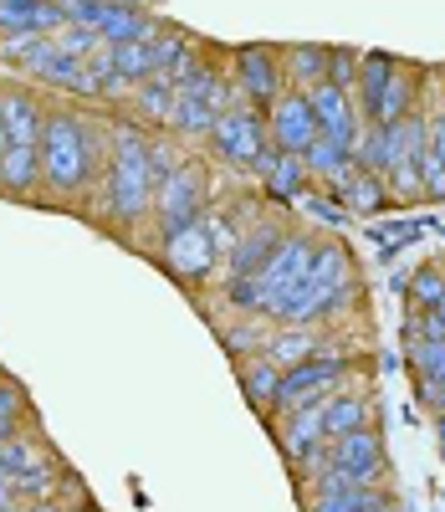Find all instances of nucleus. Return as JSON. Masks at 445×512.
<instances>
[{"instance_id":"nucleus-1","label":"nucleus","mask_w":445,"mask_h":512,"mask_svg":"<svg viewBox=\"0 0 445 512\" xmlns=\"http://www.w3.org/2000/svg\"><path fill=\"white\" fill-rule=\"evenodd\" d=\"M108 159V128L82 108H47L41 123V195L47 200H87Z\"/></svg>"},{"instance_id":"nucleus-2","label":"nucleus","mask_w":445,"mask_h":512,"mask_svg":"<svg viewBox=\"0 0 445 512\" xmlns=\"http://www.w3.org/2000/svg\"><path fill=\"white\" fill-rule=\"evenodd\" d=\"M154 210L149 134L139 123H108V159L98 175V221L118 236H133Z\"/></svg>"},{"instance_id":"nucleus-3","label":"nucleus","mask_w":445,"mask_h":512,"mask_svg":"<svg viewBox=\"0 0 445 512\" xmlns=\"http://www.w3.org/2000/svg\"><path fill=\"white\" fill-rule=\"evenodd\" d=\"M353 369H364V359H343V354H313V359H302V364H292V369H282V379H277V395H272V415L266 420H277V415H292V410H302V405H318V400H328L333 390H343V379L353 374Z\"/></svg>"},{"instance_id":"nucleus-4","label":"nucleus","mask_w":445,"mask_h":512,"mask_svg":"<svg viewBox=\"0 0 445 512\" xmlns=\"http://www.w3.org/2000/svg\"><path fill=\"white\" fill-rule=\"evenodd\" d=\"M205 200H210V180H205V164L200 159H180L169 175L154 185V210L149 221L159 226V236L169 241L174 231H185L205 216Z\"/></svg>"},{"instance_id":"nucleus-5","label":"nucleus","mask_w":445,"mask_h":512,"mask_svg":"<svg viewBox=\"0 0 445 512\" xmlns=\"http://www.w3.org/2000/svg\"><path fill=\"white\" fill-rule=\"evenodd\" d=\"M210 149L226 159V164H236V169H256V159L272 149L266 144V118H261V108H251V103H241V108H226L215 123H210Z\"/></svg>"},{"instance_id":"nucleus-6","label":"nucleus","mask_w":445,"mask_h":512,"mask_svg":"<svg viewBox=\"0 0 445 512\" xmlns=\"http://www.w3.org/2000/svg\"><path fill=\"white\" fill-rule=\"evenodd\" d=\"M307 262H313V236L307 231H282V241L272 246V256H266L261 272H256V282H261V318L307 277Z\"/></svg>"},{"instance_id":"nucleus-7","label":"nucleus","mask_w":445,"mask_h":512,"mask_svg":"<svg viewBox=\"0 0 445 512\" xmlns=\"http://www.w3.org/2000/svg\"><path fill=\"white\" fill-rule=\"evenodd\" d=\"M159 262H164V272H169L174 282H185V287L205 282V277L215 272V262H220V246H215V231H210V221L200 216L195 226L174 231V236L159 246Z\"/></svg>"},{"instance_id":"nucleus-8","label":"nucleus","mask_w":445,"mask_h":512,"mask_svg":"<svg viewBox=\"0 0 445 512\" xmlns=\"http://www.w3.org/2000/svg\"><path fill=\"white\" fill-rule=\"evenodd\" d=\"M272 425H277V446H282V456L297 466V477L307 482V477H313L318 466L328 461L323 410H318V405H302V410H292V415H277Z\"/></svg>"},{"instance_id":"nucleus-9","label":"nucleus","mask_w":445,"mask_h":512,"mask_svg":"<svg viewBox=\"0 0 445 512\" xmlns=\"http://www.w3.org/2000/svg\"><path fill=\"white\" fill-rule=\"evenodd\" d=\"M261 118H266V144L282 149V154H302L318 139V118H313V108H307L302 88H282L261 108Z\"/></svg>"},{"instance_id":"nucleus-10","label":"nucleus","mask_w":445,"mask_h":512,"mask_svg":"<svg viewBox=\"0 0 445 512\" xmlns=\"http://www.w3.org/2000/svg\"><path fill=\"white\" fill-rule=\"evenodd\" d=\"M231 67H236V88L246 93V103H251V108H266V103H272V98L287 88V77H282V57H277L272 47H236Z\"/></svg>"},{"instance_id":"nucleus-11","label":"nucleus","mask_w":445,"mask_h":512,"mask_svg":"<svg viewBox=\"0 0 445 512\" xmlns=\"http://www.w3.org/2000/svg\"><path fill=\"white\" fill-rule=\"evenodd\" d=\"M302 98H307V108H313V118H318V134H333V139H343L353 149V139L364 134L359 113H353V98L343 88H333V82H313V88H302Z\"/></svg>"},{"instance_id":"nucleus-12","label":"nucleus","mask_w":445,"mask_h":512,"mask_svg":"<svg viewBox=\"0 0 445 512\" xmlns=\"http://www.w3.org/2000/svg\"><path fill=\"white\" fill-rule=\"evenodd\" d=\"M256 175H261V190H266V200H272V205H297L307 195V185H313L302 154H282V149H266L256 159Z\"/></svg>"},{"instance_id":"nucleus-13","label":"nucleus","mask_w":445,"mask_h":512,"mask_svg":"<svg viewBox=\"0 0 445 512\" xmlns=\"http://www.w3.org/2000/svg\"><path fill=\"white\" fill-rule=\"evenodd\" d=\"M0 123H6L11 144L41 149V123H47V103L31 88H0Z\"/></svg>"},{"instance_id":"nucleus-14","label":"nucleus","mask_w":445,"mask_h":512,"mask_svg":"<svg viewBox=\"0 0 445 512\" xmlns=\"http://www.w3.org/2000/svg\"><path fill=\"white\" fill-rule=\"evenodd\" d=\"M318 410H323V436H328V441L374 425V400L359 395V390H333L328 400H318Z\"/></svg>"},{"instance_id":"nucleus-15","label":"nucleus","mask_w":445,"mask_h":512,"mask_svg":"<svg viewBox=\"0 0 445 512\" xmlns=\"http://www.w3.org/2000/svg\"><path fill=\"white\" fill-rule=\"evenodd\" d=\"M0 195H11V200H36L41 195V149L11 144L6 154H0Z\"/></svg>"},{"instance_id":"nucleus-16","label":"nucleus","mask_w":445,"mask_h":512,"mask_svg":"<svg viewBox=\"0 0 445 512\" xmlns=\"http://www.w3.org/2000/svg\"><path fill=\"white\" fill-rule=\"evenodd\" d=\"M420 88H425V72L399 62V67H394V77L384 82V93H379L374 123H399V118H410V113L420 108Z\"/></svg>"},{"instance_id":"nucleus-17","label":"nucleus","mask_w":445,"mask_h":512,"mask_svg":"<svg viewBox=\"0 0 445 512\" xmlns=\"http://www.w3.org/2000/svg\"><path fill=\"white\" fill-rule=\"evenodd\" d=\"M164 26L149 16V11H139V6H108L103 0V16H98V36L108 41V47H128V41H154Z\"/></svg>"},{"instance_id":"nucleus-18","label":"nucleus","mask_w":445,"mask_h":512,"mask_svg":"<svg viewBox=\"0 0 445 512\" xmlns=\"http://www.w3.org/2000/svg\"><path fill=\"white\" fill-rule=\"evenodd\" d=\"M261 354L272 359L277 369H292V364H302V359L323 354V338H318L313 328H302V323H277V328H272V338H266V349H261Z\"/></svg>"},{"instance_id":"nucleus-19","label":"nucleus","mask_w":445,"mask_h":512,"mask_svg":"<svg viewBox=\"0 0 445 512\" xmlns=\"http://www.w3.org/2000/svg\"><path fill=\"white\" fill-rule=\"evenodd\" d=\"M282 231H287V226H277V221H272V226H246V236H236V246L226 251V256H231V262H226L231 277H256L261 262L272 256V246L282 241Z\"/></svg>"},{"instance_id":"nucleus-20","label":"nucleus","mask_w":445,"mask_h":512,"mask_svg":"<svg viewBox=\"0 0 445 512\" xmlns=\"http://www.w3.org/2000/svg\"><path fill=\"white\" fill-rule=\"evenodd\" d=\"M338 200H343L348 216H379L384 205H394L389 190H384V175H369V169H359V164H353L348 180L338 185Z\"/></svg>"},{"instance_id":"nucleus-21","label":"nucleus","mask_w":445,"mask_h":512,"mask_svg":"<svg viewBox=\"0 0 445 512\" xmlns=\"http://www.w3.org/2000/svg\"><path fill=\"white\" fill-rule=\"evenodd\" d=\"M236 374H241V390H246L251 410L266 420V415H272V395H277L282 369H277L272 359H266V354H251V359H236Z\"/></svg>"},{"instance_id":"nucleus-22","label":"nucleus","mask_w":445,"mask_h":512,"mask_svg":"<svg viewBox=\"0 0 445 512\" xmlns=\"http://www.w3.org/2000/svg\"><path fill=\"white\" fill-rule=\"evenodd\" d=\"M128 98H133V113H139L144 123L164 128V123H174V103H180V88H174L169 77H159V72H154V77H144Z\"/></svg>"},{"instance_id":"nucleus-23","label":"nucleus","mask_w":445,"mask_h":512,"mask_svg":"<svg viewBox=\"0 0 445 512\" xmlns=\"http://www.w3.org/2000/svg\"><path fill=\"white\" fill-rule=\"evenodd\" d=\"M389 497V487H328V492H302L307 512H374Z\"/></svg>"},{"instance_id":"nucleus-24","label":"nucleus","mask_w":445,"mask_h":512,"mask_svg":"<svg viewBox=\"0 0 445 512\" xmlns=\"http://www.w3.org/2000/svg\"><path fill=\"white\" fill-rule=\"evenodd\" d=\"M282 57V77L287 88H313V82L328 77V47H287Z\"/></svg>"},{"instance_id":"nucleus-25","label":"nucleus","mask_w":445,"mask_h":512,"mask_svg":"<svg viewBox=\"0 0 445 512\" xmlns=\"http://www.w3.org/2000/svg\"><path fill=\"white\" fill-rule=\"evenodd\" d=\"M266 338H272V333H266L256 318H236V323L220 328V344H226L231 359H251V354H261V349H266Z\"/></svg>"},{"instance_id":"nucleus-26","label":"nucleus","mask_w":445,"mask_h":512,"mask_svg":"<svg viewBox=\"0 0 445 512\" xmlns=\"http://www.w3.org/2000/svg\"><path fill=\"white\" fill-rule=\"evenodd\" d=\"M399 287L410 292V308L425 313V308H435L440 297H445V272H440V267H415L410 282H399Z\"/></svg>"},{"instance_id":"nucleus-27","label":"nucleus","mask_w":445,"mask_h":512,"mask_svg":"<svg viewBox=\"0 0 445 512\" xmlns=\"http://www.w3.org/2000/svg\"><path fill=\"white\" fill-rule=\"evenodd\" d=\"M226 308L236 318H261V282L256 277H226Z\"/></svg>"},{"instance_id":"nucleus-28","label":"nucleus","mask_w":445,"mask_h":512,"mask_svg":"<svg viewBox=\"0 0 445 512\" xmlns=\"http://www.w3.org/2000/svg\"><path fill=\"white\" fill-rule=\"evenodd\" d=\"M21 410H26V395H21V384L0 374V441L21 436Z\"/></svg>"},{"instance_id":"nucleus-29","label":"nucleus","mask_w":445,"mask_h":512,"mask_svg":"<svg viewBox=\"0 0 445 512\" xmlns=\"http://www.w3.org/2000/svg\"><path fill=\"white\" fill-rule=\"evenodd\" d=\"M52 36H36V31H11V36H0V62H11V67H26L41 47H47Z\"/></svg>"},{"instance_id":"nucleus-30","label":"nucleus","mask_w":445,"mask_h":512,"mask_svg":"<svg viewBox=\"0 0 445 512\" xmlns=\"http://www.w3.org/2000/svg\"><path fill=\"white\" fill-rule=\"evenodd\" d=\"M52 41H57V47H62L67 57H82V62H87V57H93V52L103 47V36H98L93 26H72V21H67V26H62Z\"/></svg>"},{"instance_id":"nucleus-31","label":"nucleus","mask_w":445,"mask_h":512,"mask_svg":"<svg viewBox=\"0 0 445 512\" xmlns=\"http://www.w3.org/2000/svg\"><path fill=\"white\" fill-rule=\"evenodd\" d=\"M323 82H333V88L353 93V82H359V52H348V47H328V77H323Z\"/></svg>"},{"instance_id":"nucleus-32","label":"nucleus","mask_w":445,"mask_h":512,"mask_svg":"<svg viewBox=\"0 0 445 512\" xmlns=\"http://www.w3.org/2000/svg\"><path fill=\"white\" fill-rule=\"evenodd\" d=\"M297 205H302L313 221H323V226H343V221H348V210H343V200H338V195H313V190H307Z\"/></svg>"},{"instance_id":"nucleus-33","label":"nucleus","mask_w":445,"mask_h":512,"mask_svg":"<svg viewBox=\"0 0 445 512\" xmlns=\"http://www.w3.org/2000/svg\"><path fill=\"white\" fill-rule=\"evenodd\" d=\"M0 512H21V497H16L6 482H0Z\"/></svg>"},{"instance_id":"nucleus-34","label":"nucleus","mask_w":445,"mask_h":512,"mask_svg":"<svg viewBox=\"0 0 445 512\" xmlns=\"http://www.w3.org/2000/svg\"><path fill=\"white\" fill-rule=\"evenodd\" d=\"M11 149V134H6V123H0V154H6Z\"/></svg>"},{"instance_id":"nucleus-35","label":"nucleus","mask_w":445,"mask_h":512,"mask_svg":"<svg viewBox=\"0 0 445 512\" xmlns=\"http://www.w3.org/2000/svg\"><path fill=\"white\" fill-rule=\"evenodd\" d=\"M82 512H98V507H82Z\"/></svg>"},{"instance_id":"nucleus-36","label":"nucleus","mask_w":445,"mask_h":512,"mask_svg":"<svg viewBox=\"0 0 445 512\" xmlns=\"http://www.w3.org/2000/svg\"><path fill=\"white\" fill-rule=\"evenodd\" d=\"M440 236H445V226H440Z\"/></svg>"}]
</instances>
